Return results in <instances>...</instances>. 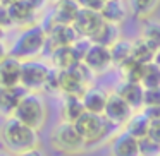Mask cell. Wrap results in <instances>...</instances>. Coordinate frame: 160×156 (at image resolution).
Returning a JSON list of instances; mask_svg holds the SVG:
<instances>
[{
    "instance_id": "23",
    "label": "cell",
    "mask_w": 160,
    "mask_h": 156,
    "mask_svg": "<svg viewBox=\"0 0 160 156\" xmlns=\"http://www.w3.org/2000/svg\"><path fill=\"white\" fill-rule=\"evenodd\" d=\"M119 38H121V28L117 24H112V22H103L102 28L97 31V35L91 38V41L110 48Z\"/></svg>"
},
{
    "instance_id": "38",
    "label": "cell",
    "mask_w": 160,
    "mask_h": 156,
    "mask_svg": "<svg viewBox=\"0 0 160 156\" xmlns=\"http://www.w3.org/2000/svg\"><path fill=\"white\" fill-rule=\"evenodd\" d=\"M5 57H9V46L5 45L4 40H0V62H2Z\"/></svg>"
},
{
    "instance_id": "36",
    "label": "cell",
    "mask_w": 160,
    "mask_h": 156,
    "mask_svg": "<svg viewBox=\"0 0 160 156\" xmlns=\"http://www.w3.org/2000/svg\"><path fill=\"white\" fill-rule=\"evenodd\" d=\"M14 156H47V154H45V151H43V149L40 148V146H36V148L26 149V151L18 153V154H14Z\"/></svg>"
},
{
    "instance_id": "17",
    "label": "cell",
    "mask_w": 160,
    "mask_h": 156,
    "mask_svg": "<svg viewBox=\"0 0 160 156\" xmlns=\"http://www.w3.org/2000/svg\"><path fill=\"white\" fill-rule=\"evenodd\" d=\"M24 93L26 89L22 86H16V87L0 86V117L4 118L12 117L19 100L24 96Z\"/></svg>"
},
{
    "instance_id": "31",
    "label": "cell",
    "mask_w": 160,
    "mask_h": 156,
    "mask_svg": "<svg viewBox=\"0 0 160 156\" xmlns=\"http://www.w3.org/2000/svg\"><path fill=\"white\" fill-rule=\"evenodd\" d=\"M157 105H160V86H157V87H145L143 106H157Z\"/></svg>"
},
{
    "instance_id": "41",
    "label": "cell",
    "mask_w": 160,
    "mask_h": 156,
    "mask_svg": "<svg viewBox=\"0 0 160 156\" xmlns=\"http://www.w3.org/2000/svg\"><path fill=\"white\" fill-rule=\"evenodd\" d=\"M0 156H14L12 153H9L7 149H0Z\"/></svg>"
},
{
    "instance_id": "26",
    "label": "cell",
    "mask_w": 160,
    "mask_h": 156,
    "mask_svg": "<svg viewBox=\"0 0 160 156\" xmlns=\"http://www.w3.org/2000/svg\"><path fill=\"white\" fill-rule=\"evenodd\" d=\"M153 50L160 48V21L157 19H145V24L141 28V36Z\"/></svg>"
},
{
    "instance_id": "32",
    "label": "cell",
    "mask_w": 160,
    "mask_h": 156,
    "mask_svg": "<svg viewBox=\"0 0 160 156\" xmlns=\"http://www.w3.org/2000/svg\"><path fill=\"white\" fill-rule=\"evenodd\" d=\"M0 26L4 29H9V28H14V22H12L11 16H9V11L5 5H0Z\"/></svg>"
},
{
    "instance_id": "5",
    "label": "cell",
    "mask_w": 160,
    "mask_h": 156,
    "mask_svg": "<svg viewBox=\"0 0 160 156\" xmlns=\"http://www.w3.org/2000/svg\"><path fill=\"white\" fill-rule=\"evenodd\" d=\"M18 120L24 122L26 125L36 129H43L47 122V103L40 93H33V91H26L24 96L19 100L18 106L14 110V115Z\"/></svg>"
},
{
    "instance_id": "37",
    "label": "cell",
    "mask_w": 160,
    "mask_h": 156,
    "mask_svg": "<svg viewBox=\"0 0 160 156\" xmlns=\"http://www.w3.org/2000/svg\"><path fill=\"white\" fill-rule=\"evenodd\" d=\"M26 2H28L29 5H31V7H35L36 11H42V9H45L47 7V4H48L50 0H26Z\"/></svg>"
},
{
    "instance_id": "39",
    "label": "cell",
    "mask_w": 160,
    "mask_h": 156,
    "mask_svg": "<svg viewBox=\"0 0 160 156\" xmlns=\"http://www.w3.org/2000/svg\"><path fill=\"white\" fill-rule=\"evenodd\" d=\"M153 62H155L157 65L160 67V48L157 50V52H155V55H153Z\"/></svg>"
},
{
    "instance_id": "20",
    "label": "cell",
    "mask_w": 160,
    "mask_h": 156,
    "mask_svg": "<svg viewBox=\"0 0 160 156\" xmlns=\"http://www.w3.org/2000/svg\"><path fill=\"white\" fill-rule=\"evenodd\" d=\"M107 98H108V93L105 89L97 87V86H90L83 93L81 100H83V105H84V110L86 111L103 115L105 105H107Z\"/></svg>"
},
{
    "instance_id": "33",
    "label": "cell",
    "mask_w": 160,
    "mask_h": 156,
    "mask_svg": "<svg viewBox=\"0 0 160 156\" xmlns=\"http://www.w3.org/2000/svg\"><path fill=\"white\" fill-rule=\"evenodd\" d=\"M78 4L83 9H91V11L100 12V9L103 7V4H105V0H78Z\"/></svg>"
},
{
    "instance_id": "11",
    "label": "cell",
    "mask_w": 160,
    "mask_h": 156,
    "mask_svg": "<svg viewBox=\"0 0 160 156\" xmlns=\"http://www.w3.org/2000/svg\"><path fill=\"white\" fill-rule=\"evenodd\" d=\"M47 29V35H48V46L47 50H53L57 46H67L72 45L79 35L76 33L72 24H53V22H48V24H43Z\"/></svg>"
},
{
    "instance_id": "9",
    "label": "cell",
    "mask_w": 160,
    "mask_h": 156,
    "mask_svg": "<svg viewBox=\"0 0 160 156\" xmlns=\"http://www.w3.org/2000/svg\"><path fill=\"white\" fill-rule=\"evenodd\" d=\"M103 22L105 21H103V17H102V14L98 11H91V9L81 7L79 12H78V16H76V19H74V22H72V26L81 38L91 40L97 35L98 29L102 28Z\"/></svg>"
},
{
    "instance_id": "13",
    "label": "cell",
    "mask_w": 160,
    "mask_h": 156,
    "mask_svg": "<svg viewBox=\"0 0 160 156\" xmlns=\"http://www.w3.org/2000/svg\"><path fill=\"white\" fill-rule=\"evenodd\" d=\"M110 156H139V141L121 130L110 141Z\"/></svg>"
},
{
    "instance_id": "4",
    "label": "cell",
    "mask_w": 160,
    "mask_h": 156,
    "mask_svg": "<svg viewBox=\"0 0 160 156\" xmlns=\"http://www.w3.org/2000/svg\"><path fill=\"white\" fill-rule=\"evenodd\" d=\"M74 125H76L78 132L81 134V137L84 139L88 148L103 142L115 129H119V127H115L114 124H110L103 115L91 113V111H84V113L74 122Z\"/></svg>"
},
{
    "instance_id": "1",
    "label": "cell",
    "mask_w": 160,
    "mask_h": 156,
    "mask_svg": "<svg viewBox=\"0 0 160 156\" xmlns=\"http://www.w3.org/2000/svg\"><path fill=\"white\" fill-rule=\"evenodd\" d=\"M40 130L26 125L16 117H7L0 127V142L12 154L40 146Z\"/></svg>"
},
{
    "instance_id": "22",
    "label": "cell",
    "mask_w": 160,
    "mask_h": 156,
    "mask_svg": "<svg viewBox=\"0 0 160 156\" xmlns=\"http://www.w3.org/2000/svg\"><path fill=\"white\" fill-rule=\"evenodd\" d=\"M148 125H150V120L146 118V115L143 113V111L136 110L122 127H124V130L128 132V134H131L132 137L141 139L148 134Z\"/></svg>"
},
{
    "instance_id": "3",
    "label": "cell",
    "mask_w": 160,
    "mask_h": 156,
    "mask_svg": "<svg viewBox=\"0 0 160 156\" xmlns=\"http://www.w3.org/2000/svg\"><path fill=\"white\" fill-rule=\"evenodd\" d=\"M48 141L50 146L57 153H62V154H79V153H84L88 149L86 142L78 132L76 125L72 122L66 120L53 125V129L50 130Z\"/></svg>"
},
{
    "instance_id": "24",
    "label": "cell",
    "mask_w": 160,
    "mask_h": 156,
    "mask_svg": "<svg viewBox=\"0 0 160 156\" xmlns=\"http://www.w3.org/2000/svg\"><path fill=\"white\" fill-rule=\"evenodd\" d=\"M129 12H132V16L138 19H150L153 16V12L158 9L160 0H128Z\"/></svg>"
},
{
    "instance_id": "27",
    "label": "cell",
    "mask_w": 160,
    "mask_h": 156,
    "mask_svg": "<svg viewBox=\"0 0 160 156\" xmlns=\"http://www.w3.org/2000/svg\"><path fill=\"white\" fill-rule=\"evenodd\" d=\"M143 69H145V64H139L138 60L128 59L122 65H119V70L122 74V79L124 81H132V83H141V76H143Z\"/></svg>"
},
{
    "instance_id": "16",
    "label": "cell",
    "mask_w": 160,
    "mask_h": 156,
    "mask_svg": "<svg viewBox=\"0 0 160 156\" xmlns=\"http://www.w3.org/2000/svg\"><path fill=\"white\" fill-rule=\"evenodd\" d=\"M79 4L76 0H57L55 7L48 17V22L53 24H72L79 12Z\"/></svg>"
},
{
    "instance_id": "30",
    "label": "cell",
    "mask_w": 160,
    "mask_h": 156,
    "mask_svg": "<svg viewBox=\"0 0 160 156\" xmlns=\"http://www.w3.org/2000/svg\"><path fill=\"white\" fill-rule=\"evenodd\" d=\"M139 141V156H160V142L150 139L148 135L138 139Z\"/></svg>"
},
{
    "instance_id": "18",
    "label": "cell",
    "mask_w": 160,
    "mask_h": 156,
    "mask_svg": "<svg viewBox=\"0 0 160 156\" xmlns=\"http://www.w3.org/2000/svg\"><path fill=\"white\" fill-rule=\"evenodd\" d=\"M7 11L14 26H22V28L35 24V17L38 14V11L35 7H31L26 0H18L14 4L7 5Z\"/></svg>"
},
{
    "instance_id": "40",
    "label": "cell",
    "mask_w": 160,
    "mask_h": 156,
    "mask_svg": "<svg viewBox=\"0 0 160 156\" xmlns=\"http://www.w3.org/2000/svg\"><path fill=\"white\" fill-rule=\"evenodd\" d=\"M14 2H18V0H0V5H11V4H14Z\"/></svg>"
},
{
    "instance_id": "14",
    "label": "cell",
    "mask_w": 160,
    "mask_h": 156,
    "mask_svg": "<svg viewBox=\"0 0 160 156\" xmlns=\"http://www.w3.org/2000/svg\"><path fill=\"white\" fill-rule=\"evenodd\" d=\"M21 60L9 55L0 62V86H21Z\"/></svg>"
},
{
    "instance_id": "6",
    "label": "cell",
    "mask_w": 160,
    "mask_h": 156,
    "mask_svg": "<svg viewBox=\"0 0 160 156\" xmlns=\"http://www.w3.org/2000/svg\"><path fill=\"white\" fill-rule=\"evenodd\" d=\"M93 76L95 74L83 62L71 69L59 70V93H62L64 96H83V93L90 87Z\"/></svg>"
},
{
    "instance_id": "15",
    "label": "cell",
    "mask_w": 160,
    "mask_h": 156,
    "mask_svg": "<svg viewBox=\"0 0 160 156\" xmlns=\"http://www.w3.org/2000/svg\"><path fill=\"white\" fill-rule=\"evenodd\" d=\"M78 64H81V59L78 57L72 45L57 46V48L50 50V65L53 69L66 70V69H71V67H76Z\"/></svg>"
},
{
    "instance_id": "42",
    "label": "cell",
    "mask_w": 160,
    "mask_h": 156,
    "mask_svg": "<svg viewBox=\"0 0 160 156\" xmlns=\"http://www.w3.org/2000/svg\"><path fill=\"white\" fill-rule=\"evenodd\" d=\"M4 36H5V29L0 26V40H4Z\"/></svg>"
},
{
    "instance_id": "29",
    "label": "cell",
    "mask_w": 160,
    "mask_h": 156,
    "mask_svg": "<svg viewBox=\"0 0 160 156\" xmlns=\"http://www.w3.org/2000/svg\"><path fill=\"white\" fill-rule=\"evenodd\" d=\"M141 84H143V87H157V86H160V67L157 65L155 62L145 64L143 76H141Z\"/></svg>"
},
{
    "instance_id": "7",
    "label": "cell",
    "mask_w": 160,
    "mask_h": 156,
    "mask_svg": "<svg viewBox=\"0 0 160 156\" xmlns=\"http://www.w3.org/2000/svg\"><path fill=\"white\" fill-rule=\"evenodd\" d=\"M52 72V65L40 59L22 60L21 64V86L26 91L40 93L45 89V84Z\"/></svg>"
},
{
    "instance_id": "2",
    "label": "cell",
    "mask_w": 160,
    "mask_h": 156,
    "mask_svg": "<svg viewBox=\"0 0 160 156\" xmlns=\"http://www.w3.org/2000/svg\"><path fill=\"white\" fill-rule=\"evenodd\" d=\"M48 46V35L43 24H31L22 28V31L16 36L12 45L9 46V55L22 60L40 59Z\"/></svg>"
},
{
    "instance_id": "8",
    "label": "cell",
    "mask_w": 160,
    "mask_h": 156,
    "mask_svg": "<svg viewBox=\"0 0 160 156\" xmlns=\"http://www.w3.org/2000/svg\"><path fill=\"white\" fill-rule=\"evenodd\" d=\"M83 64L95 74V76H97V74L107 72V70L114 65V64H112L110 48L91 41L88 52L84 53V57H83Z\"/></svg>"
},
{
    "instance_id": "25",
    "label": "cell",
    "mask_w": 160,
    "mask_h": 156,
    "mask_svg": "<svg viewBox=\"0 0 160 156\" xmlns=\"http://www.w3.org/2000/svg\"><path fill=\"white\" fill-rule=\"evenodd\" d=\"M132 53V40L119 38L114 45L110 46V55H112V64L115 67L122 65L128 59H131Z\"/></svg>"
},
{
    "instance_id": "28",
    "label": "cell",
    "mask_w": 160,
    "mask_h": 156,
    "mask_svg": "<svg viewBox=\"0 0 160 156\" xmlns=\"http://www.w3.org/2000/svg\"><path fill=\"white\" fill-rule=\"evenodd\" d=\"M153 55H155V50H153L143 38L132 40V53H131V57L134 60H138L139 64H148V62H153Z\"/></svg>"
},
{
    "instance_id": "34",
    "label": "cell",
    "mask_w": 160,
    "mask_h": 156,
    "mask_svg": "<svg viewBox=\"0 0 160 156\" xmlns=\"http://www.w3.org/2000/svg\"><path fill=\"white\" fill-rule=\"evenodd\" d=\"M148 135L150 139L160 142V120H150V125H148Z\"/></svg>"
},
{
    "instance_id": "19",
    "label": "cell",
    "mask_w": 160,
    "mask_h": 156,
    "mask_svg": "<svg viewBox=\"0 0 160 156\" xmlns=\"http://www.w3.org/2000/svg\"><path fill=\"white\" fill-rule=\"evenodd\" d=\"M100 14L105 22L121 26L129 16V5L126 0H105L103 7L100 9Z\"/></svg>"
},
{
    "instance_id": "21",
    "label": "cell",
    "mask_w": 160,
    "mask_h": 156,
    "mask_svg": "<svg viewBox=\"0 0 160 156\" xmlns=\"http://www.w3.org/2000/svg\"><path fill=\"white\" fill-rule=\"evenodd\" d=\"M84 105L81 96H72V94H67L62 100V108H60V113H62V120L66 122H76L81 115L84 113Z\"/></svg>"
},
{
    "instance_id": "10",
    "label": "cell",
    "mask_w": 160,
    "mask_h": 156,
    "mask_svg": "<svg viewBox=\"0 0 160 156\" xmlns=\"http://www.w3.org/2000/svg\"><path fill=\"white\" fill-rule=\"evenodd\" d=\"M132 113H134V110H132L115 91L114 93H108L107 105H105V110H103V117L107 118L110 124H114L115 127H122V125L129 120V117H131Z\"/></svg>"
},
{
    "instance_id": "35",
    "label": "cell",
    "mask_w": 160,
    "mask_h": 156,
    "mask_svg": "<svg viewBox=\"0 0 160 156\" xmlns=\"http://www.w3.org/2000/svg\"><path fill=\"white\" fill-rule=\"evenodd\" d=\"M141 111L146 115L148 120H160V105H157V106H143Z\"/></svg>"
},
{
    "instance_id": "12",
    "label": "cell",
    "mask_w": 160,
    "mask_h": 156,
    "mask_svg": "<svg viewBox=\"0 0 160 156\" xmlns=\"http://www.w3.org/2000/svg\"><path fill=\"white\" fill-rule=\"evenodd\" d=\"M115 93L132 108V110H141L143 108V96H145V87L141 83H132V81H124L117 84Z\"/></svg>"
}]
</instances>
